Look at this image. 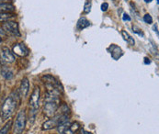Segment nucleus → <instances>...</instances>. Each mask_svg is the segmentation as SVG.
<instances>
[{"label":"nucleus","instance_id":"f257e3e1","mask_svg":"<svg viewBox=\"0 0 159 134\" xmlns=\"http://www.w3.org/2000/svg\"><path fill=\"white\" fill-rule=\"evenodd\" d=\"M69 115H70V110L66 104L62 105L61 107L59 106V109H58L57 112L55 113V115L53 117H52L50 119L46 120L45 122L43 124L42 130L43 131H49V130L57 128L63 122L69 120V118H70Z\"/></svg>","mask_w":159,"mask_h":134},{"label":"nucleus","instance_id":"f03ea898","mask_svg":"<svg viewBox=\"0 0 159 134\" xmlns=\"http://www.w3.org/2000/svg\"><path fill=\"white\" fill-rule=\"evenodd\" d=\"M20 98L18 91L12 92L3 102L1 109H0V116L3 118V120H8L10 118L15 110L17 109L18 104H19Z\"/></svg>","mask_w":159,"mask_h":134},{"label":"nucleus","instance_id":"7ed1b4c3","mask_svg":"<svg viewBox=\"0 0 159 134\" xmlns=\"http://www.w3.org/2000/svg\"><path fill=\"white\" fill-rule=\"evenodd\" d=\"M40 96H41V89L39 87H36L32 91V94L30 98V118H31L32 122L34 121L37 115V111L39 109Z\"/></svg>","mask_w":159,"mask_h":134},{"label":"nucleus","instance_id":"20e7f679","mask_svg":"<svg viewBox=\"0 0 159 134\" xmlns=\"http://www.w3.org/2000/svg\"><path fill=\"white\" fill-rule=\"evenodd\" d=\"M43 80L44 83V86L47 88V91H55L60 93V91H62V87H61V84L52 75L47 74L43 76Z\"/></svg>","mask_w":159,"mask_h":134},{"label":"nucleus","instance_id":"39448f33","mask_svg":"<svg viewBox=\"0 0 159 134\" xmlns=\"http://www.w3.org/2000/svg\"><path fill=\"white\" fill-rule=\"evenodd\" d=\"M25 126H26V112L23 109L19 112L17 115L15 124H14V133H22L23 131L25 130Z\"/></svg>","mask_w":159,"mask_h":134},{"label":"nucleus","instance_id":"423d86ee","mask_svg":"<svg viewBox=\"0 0 159 134\" xmlns=\"http://www.w3.org/2000/svg\"><path fill=\"white\" fill-rule=\"evenodd\" d=\"M2 29L6 33H8L10 35L13 36H17L20 37V29H19V24L16 21H6L3 23L2 25Z\"/></svg>","mask_w":159,"mask_h":134},{"label":"nucleus","instance_id":"0eeeda50","mask_svg":"<svg viewBox=\"0 0 159 134\" xmlns=\"http://www.w3.org/2000/svg\"><path fill=\"white\" fill-rule=\"evenodd\" d=\"M0 58L6 63L11 64L15 61V56L13 52L7 47H2L0 50Z\"/></svg>","mask_w":159,"mask_h":134},{"label":"nucleus","instance_id":"6e6552de","mask_svg":"<svg viewBox=\"0 0 159 134\" xmlns=\"http://www.w3.org/2000/svg\"><path fill=\"white\" fill-rule=\"evenodd\" d=\"M29 49L26 47L24 43H16L13 46V53L20 56V57H26L29 55Z\"/></svg>","mask_w":159,"mask_h":134},{"label":"nucleus","instance_id":"1a4fd4ad","mask_svg":"<svg viewBox=\"0 0 159 134\" xmlns=\"http://www.w3.org/2000/svg\"><path fill=\"white\" fill-rule=\"evenodd\" d=\"M20 95L23 98L27 97L29 92H30V82L28 78H23L20 83Z\"/></svg>","mask_w":159,"mask_h":134},{"label":"nucleus","instance_id":"9d476101","mask_svg":"<svg viewBox=\"0 0 159 134\" xmlns=\"http://www.w3.org/2000/svg\"><path fill=\"white\" fill-rule=\"evenodd\" d=\"M0 74L7 80H10L14 76V74L11 71V69H9L7 66H2L0 68Z\"/></svg>","mask_w":159,"mask_h":134},{"label":"nucleus","instance_id":"9b49d317","mask_svg":"<svg viewBox=\"0 0 159 134\" xmlns=\"http://www.w3.org/2000/svg\"><path fill=\"white\" fill-rule=\"evenodd\" d=\"M80 128V124L78 122L70 123L69 127L64 132V134H75Z\"/></svg>","mask_w":159,"mask_h":134},{"label":"nucleus","instance_id":"f8f14e48","mask_svg":"<svg viewBox=\"0 0 159 134\" xmlns=\"http://www.w3.org/2000/svg\"><path fill=\"white\" fill-rule=\"evenodd\" d=\"M15 7L8 3H0V12H13Z\"/></svg>","mask_w":159,"mask_h":134},{"label":"nucleus","instance_id":"ddd939ff","mask_svg":"<svg viewBox=\"0 0 159 134\" xmlns=\"http://www.w3.org/2000/svg\"><path fill=\"white\" fill-rule=\"evenodd\" d=\"M15 18V14L11 12H0V22H6Z\"/></svg>","mask_w":159,"mask_h":134},{"label":"nucleus","instance_id":"4468645a","mask_svg":"<svg viewBox=\"0 0 159 134\" xmlns=\"http://www.w3.org/2000/svg\"><path fill=\"white\" fill-rule=\"evenodd\" d=\"M110 49H111V54L112 58H114L115 54H117V55H116V58H117V59H119V58L123 54V51H121V49H120V47L116 46V45H114V44L111 45V46L110 47Z\"/></svg>","mask_w":159,"mask_h":134},{"label":"nucleus","instance_id":"2eb2a0df","mask_svg":"<svg viewBox=\"0 0 159 134\" xmlns=\"http://www.w3.org/2000/svg\"><path fill=\"white\" fill-rule=\"evenodd\" d=\"M89 26H90V22L86 18H81L77 21V29H84L88 28Z\"/></svg>","mask_w":159,"mask_h":134},{"label":"nucleus","instance_id":"dca6fc26","mask_svg":"<svg viewBox=\"0 0 159 134\" xmlns=\"http://www.w3.org/2000/svg\"><path fill=\"white\" fill-rule=\"evenodd\" d=\"M121 35H122V37H123V39H124V41H126L130 45H132V46H134V43H135V42H134V38L126 31V30H121Z\"/></svg>","mask_w":159,"mask_h":134},{"label":"nucleus","instance_id":"f3484780","mask_svg":"<svg viewBox=\"0 0 159 134\" xmlns=\"http://www.w3.org/2000/svg\"><path fill=\"white\" fill-rule=\"evenodd\" d=\"M12 126V120L10 119L8 122H7L0 130V134H7L10 131V128Z\"/></svg>","mask_w":159,"mask_h":134},{"label":"nucleus","instance_id":"a211bd4d","mask_svg":"<svg viewBox=\"0 0 159 134\" xmlns=\"http://www.w3.org/2000/svg\"><path fill=\"white\" fill-rule=\"evenodd\" d=\"M69 125H70V122H69L68 120H66V121L63 122L62 124H60V125L57 127V131H58V132H60V133H64V132L68 128Z\"/></svg>","mask_w":159,"mask_h":134},{"label":"nucleus","instance_id":"6ab92c4d","mask_svg":"<svg viewBox=\"0 0 159 134\" xmlns=\"http://www.w3.org/2000/svg\"><path fill=\"white\" fill-rule=\"evenodd\" d=\"M91 7H92V3L91 0H87L85 3V7H84V13L85 14H89L91 11Z\"/></svg>","mask_w":159,"mask_h":134},{"label":"nucleus","instance_id":"aec40b11","mask_svg":"<svg viewBox=\"0 0 159 134\" xmlns=\"http://www.w3.org/2000/svg\"><path fill=\"white\" fill-rule=\"evenodd\" d=\"M143 21L147 23V24H152L153 23V19H152L151 15L150 14H145L143 16Z\"/></svg>","mask_w":159,"mask_h":134},{"label":"nucleus","instance_id":"412c9836","mask_svg":"<svg viewBox=\"0 0 159 134\" xmlns=\"http://www.w3.org/2000/svg\"><path fill=\"white\" fill-rule=\"evenodd\" d=\"M133 31L134 32V33H136V34H138L139 36H143V31H142V29H140L138 27H136V26H133Z\"/></svg>","mask_w":159,"mask_h":134},{"label":"nucleus","instance_id":"4be33fe9","mask_svg":"<svg viewBox=\"0 0 159 134\" xmlns=\"http://www.w3.org/2000/svg\"><path fill=\"white\" fill-rule=\"evenodd\" d=\"M108 8H109V4L108 3H103L101 5V10L102 11H107Z\"/></svg>","mask_w":159,"mask_h":134},{"label":"nucleus","instance_id":"5701e85b","mask_svg":"<svg viewBox=\"0 0 159 134\" xmlns=\"http://www.w3.org/2000/svg\"><path fill=\"white\" fill-rule=\"evenodd\" d=\"M122 19H123V20H124V21H130V20H131V17H130L128 14H126V13H124V14H123Z\"/></svg>","mask_w":159,"mask_h":134},{"label":"nucleus","instance_id":"b1692460","mask_svg":"<svg viewBox=\"0 0 159 134\" xmlns=\"http://www.w3.org/2000/svg\"><path fill=\"white\" fill-rule=\"evenodd\" d=\"M144 60H145V61H144V63H145L146 65H147V64H150V63H151V61H150V60H149L148 58H144Z\"/></svg>","mask_w":159,"mask_h":134},{"label":"nucleus","instance_id":"393cba45","mask_svg":"<svg viewBox=\"0 0 159 134\" xmlns=\"http://www.w3.org/2000/svg\"><path fill=\"white\" fill-rule=\"evenodd\" d=\"M154 29H155V31H157V33L158 34V31H157V25H154Z\"/></svg>","mask_w":159,"mask_h":134},{"label":"nucleus","instance_id":"a878e982","mask_svg":"<svg viewBox=\"0 0 159 134\" xmlns=\"http://www.w3.org/2000/svg\"><path fill=\"white\" fill-rule=\"evenodd\" d=\"M152 1H153V0H144V2H145V3H151Z\"/></svg>","mask_w":159,"mask_h":134},{"label":"nucleus","instance_id":"bb28decb","mask_svg":"<svg viewBox=\"0 0 159 134\" xmlns=\"http://www.w3.org/2000/svg\"><path fill=\"white\" fill-rule=\"evenodd\" d=\"M1 42H2V39H1V37H0V43H1Z\"/></svg>","mask_w":159,"mask_h":134},{"label":"nucleus","instance_id":"cd10ccee","mask_svg":"<svg viewBox=\"0 0 159 134\" xmlns=\"http://www.w3.org/2000/svg\"><path fill=\"white\" fill-rule=\"evenodd\" d=\"M125 1H128V0H125Z\"/></svg>","mask_w":159,"mask_h":134},{"label":"nucleus","instance_id":"c85d7f7f","mask_svg":"<svg viewBox=\"0 0 159 134\" xmlns=\"http://www.w3.org/2000/svg\"><path fill=\"white\" fill-rule=\"evenodd\" d=\"M88 134H91V133H88Z\"/></svg>","mask_w":159,"mask_h":134}]
</instances>
